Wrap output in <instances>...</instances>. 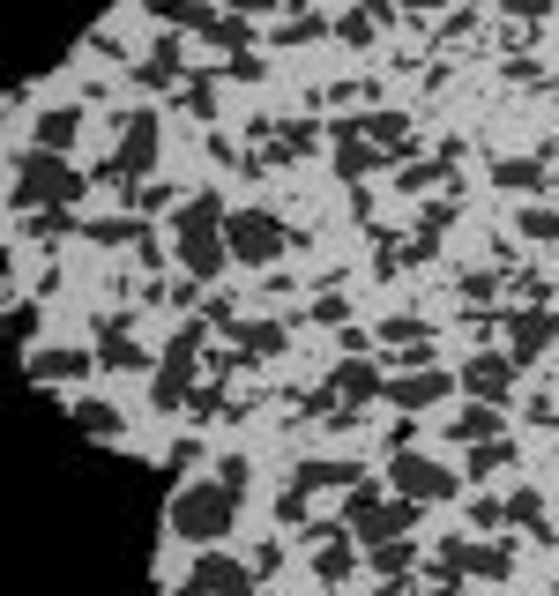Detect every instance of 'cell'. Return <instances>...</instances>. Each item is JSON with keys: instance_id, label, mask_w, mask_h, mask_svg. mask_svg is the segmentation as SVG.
Segmentation results:
<instances>
[{"instance_id": "obj_26", "label": "cell", "mask_w": 559, "mask_h": 596, "mask_svg": "<svg viewBox=\"0 0 559 596\" xmlns=\"http://www.w3.org/2000/svg\"><path fill=\"white\" fill-rule=\"evenodd\" d=\"M403 8H440V0H403Z\"/></svg>"}, {"instance_id": "obj_11", "label": "cell", "mask_w": 559, "mask_h": 596, "mask_svg": "<svg viewBox=\"0 0 559 596\" xmlns=\"http://www.w3.org/2000/svg\"><path fill=\"white\" fill-rule=\"evenodd\" d=\"M492 179H500L508 195H530V187H545V157H500Z\"/></svg>"}, {"instance_id": "obj_6", "label": "cell", "mask_w": 559, "mask_h": 596, "mask_svg": "<svg viewBox=\"0 0 559 596\" xmlns=\"http://www.w3.org/2000/svg\"><path fill=\"white\" fill-rule=\"evenodd\" d=\"M149 157H157V127L143 120V112H127V135H120V157L105 165V172L120 179V172H149Z\"/></svg>"}, {"instance_id": "obj_8", "label": "cell", "mask_w": 559, "mask_h": 596, "mask_svg": "<svg viewBox=\"0 0 559 596\" xmlns=\"http://www.w3.org/2000/svg\"><path fill=\"white\" fill-rule=\"evenodd\" d=\"M508 358H470V366H462V388H470V396H478V403H500V396H508Z\"/></svg>"}, {"instance_id": "obj_10", "label": "cell", "mask_w": 559, "mask_h": 596, "mask_svg": "<svg viewBox=\"0 0 559 596\" xmlns=\"http://www.w3.org/2000/svg\"><path fill=\"white\" fill-rule=\"evenodd\" d=\"M448 388H455L448 372H411V380H395L389 396L403 403V410H425V403H440V396H448Z\"/></svg>"}, {"instance_id": "obj_5", "label": "cell", "mask_w": 559, "mask_h": 596, "mask_svg": "<svg viewBox=\"0 0 559 596\" xmlns=\"http://www.w3.org/2000/svg\"><path fill=\"white\" fill-rule=\"evenodd\" d=\"M195 589L202 596H254V574L239 559H224V552H202L195 559Z\"/></svg>"}, {"instance_id": "obj_17", "label": "cell", "mask_w": 559, "mask_h": 596, "mask_svg": "<svg viewBox=\"0 0 559 596\" xmlns=\"http://www.w3.org/2000/svg\"><path fill=\"white\" fill-rule=\"evenodd\" d=\"M105 366H112V372H127V366H143V350L127 344V328H112V336H105Z\"/></svg>"}, {"instance_id": "obj_22", "label": "cell", "mask_w": 559, "mask_h": 596, "mask_svg": "<svg viewBox=\"0 0 559 596\" xmlns=\"http://www.w3.org/2000/svg\"><path fill=\"white\" fill-rule=\"evenodd\" d=\"M336 574H351V545H328V552H321V582H336Z\"/></svg>"}, {"instance_id": "obj_20", "label": "cell", "mask_w": 559, "mask_h": 596, "mask_svg": "<svg viewBox=\"0 0 559 596\" xmlns=\"http://www.w3.org/2000/svg\"><path fill=\"white\" fill-rule=\"evenodd\" d=\"M365 135H373L381 149H395V142H403V120H395V112H373V120H365Z\"/></svg>"}, {"instance_id": "obj_12", "label": "cell", "mask_w": 559, "mask_h": 596, "mask_svg": "<svg viewBox=\"0 0 559 596\" xmlns=\"http://www.w3.org/2000/svg\"><path fill=\"white\" fill-rule=\"evenodd\" d=\"M328 388H336L343 403H365V396H373V388H381V372L365 366V358H351V366H336V380H328Z\"/></svg>"}, {"instance_id": "obj_23", "label": "cell", "mask_w": 559, "mask_h": 596, "mask_svg": "<svg viewBox=\"0 0 559 596\" xmlns=\"http://www.w3.org/2000/svg\"><path fill=\"white\" fill-rule=\"evenodd\" d=\"M276 344H284V328H268V321L246 328V350H276Z\"/></svg>"}, {"instance_id": "obj_7", "label": "cell", "mask_w": 559, "mask_h": 596, "mask_svg": "<svg viewBox=\"0 0 559 596\" xmlns=\"http://www.w3.org/2000/svg\"><path fill=\"white\" fill-rule=\"evenodd\" d=\"M224 254H232V239H224V231H179V261H187L195 276H217Z\"/></svg>"}, {"instance_id": "obj_19", "label": "cell", "mask_w": 559, "mask_h": 596, "mask_svg": "<svg viewBox=\"0 0 559 596\" xmlns=\"http://www.w3.org/2000/svg\"><path fill=\"white\" fill-rule=\"evenodd\" d=\"M522 239H559V209H522Z\"/></svg>"}, {"instance_id": "obj_1", "label": "cell", "mask_w": 559, "mask_h": 596, "mask_svg": "<svg viewBox=\"0 0 559 596\" xmlns=\"http://www.w3.org/2000/svg\"><path fill=\"white\" fill-rule=\"evenodd\" d=\"M232 515H239V493H232L224 477L187 485V493L171 499V537H187V545H217L224 529H232Z\"/></svg>"}, {"instance_id": "obj_14", "label": "cell", "mask_w": 559, "mask_h": 596, "mask_svg": "<svg viewBox=\"0 0 559 596\" xmlns=\"http://www.w3.org/2000/svg\"><path fill=\"white\" fill-rule=\"evenodd\" d=\"M82 372V350H38V380H75Z\"/></svg>"}, {"instance_id": "obj_3", "label": "cell", "mask_w": 559, "mask_h": 596, "mask_svg": "<svg viewBox=\"0 0 559 596\" xmlns=\"http://www.w3.org/2000/svg\"><path fill=\"white\" fill-rule=\"evenodd\" d=\"M224 239H232V254H239V261H276V254L292 247V231L268 217V209H239V217L224 224Z\"/></svg>"}, {"instance_id": "obj_24", "label": "cell", "mask_w": 559, "mask_h": 596, "mask_svg": "<svg viewBox=\"0 0 559 596\" xmlns=\"http://www.w3.org/2000/svg\"><path fill=\"white\" fill-rule=\"evenodd\" d=\"M411 567V545H381V574H403Z\"/></svg>"}, {"instance_id": "obj_4", "label": "cell", "mask_w": 559, "mask_h": 596, "mask_svg": "<svg viewBox=\"0 0 559 596\" xmlns=\"http://www.w3.org/2000/svg\"><path fill=\"white\" fill-rule=\"evenodd\" d=\"M455 493V477L425 463V455H395V499H448Z\"/></svg>"}, {"instance_id": "obj_16", "label": "cell", "mask_w": 559, "mask_h": 596, "mask_svg": "<svg viewBox=\"0 0 559 596\" xmlns=\"http://www.w3.org/2000/svg\"><path fill=\"white\" fill-rule=\"evenodd\" d=\"M75 418H82V433H120V410L112 403H75Z\"/></svg>"}, {"instance_id": "obj_13", "label": "cell", "mask_w": 559, "mask_h": 596, "mask_svg": "<svg viewBox=\"0 0 559 596\" xmlns=\"http://www.w3.org/2000/svg\"><path fill=\"white\" fill-rule=\"evenodd\" d=\"M448 433H455V440H492V433H500V410H492V403H470L462 418H448Z\"/></svg>"}, {"instance_id": "obj_9", "label": "cell", "mask_w": 559, "mask_h": 596, "mask_svg": "<svg viewBox=\"0 0 559 596\" xmlns=\"http://www.w3.org/2000/svg\"><path fill=\"white\" fill-rule=\"evenodd\" d=\"M552 336H559V321L545 314V306H537V314H514V366H530V358L552 344Z\"/></svg>"}, {"instance_id": "obj_15", "label": "cell", "mask_w": 559, "mask_h": 596, "mask_svg": "<svg viewBox=\"0 0 559 596\" xmlns=\"http://www.w3.org/2000/svg\"><path fill=\"white\" fill-rule=\"evenodd\" d=\"M75 142V112H46L38 120V149H68Z\"/></svg>"}, {"instance_id": "obj_2", "label": "cell", "mask_w": 559, "mask_h": 596, "mask_svg": "<svg viewBox=\"0 0 559 596\" xmlns=\"http://www.w3.org/2000/svg\"><path fill=\"white\" fill-rule=\"evenodd\" d=\"M75 195H82V179L68 172V157L60 149H30L23 179H16V201H75Z\"/></svg>"}, {"instance_id": "obj_21", "label": "cell", "mask_w": 559, "mask_h": 596, "mask_svg": "<svg viewBox=\"0 0 559 596\" xmlns=\"http://www.w3.org/2000/svg\"><path fill=\"white\" fill-rule=\"evenodd\" d=\"M508 515H514V522H530V529H545V499H537V493H514V499H508Z\"/></svg>"}, {"instance_id": "obj_25", "label": "cell", "mask_w": 559, "mask_h": 596, "mask_svg": "<svg viewBox=\"0 0 559 596\" xmlns=\"http://www.w3.org/2000/svg\"><path fill=\"white\" fill-rule=\"evenodd\" d=\"M552 0H508V16H545Z\"/></svg>"}, {"instance_id": "obj_18", "label": "cell", "mask_w": 559, "mask_h": 596, "mask_svg": "<svg viewBox=\"0 0 559 596\" xmlns=\"http://www.w3.org/2000/svg\"><path fill=\"white\" fill-rule=\"evenodd\" d=\"M143 74H149V82H171V74H179V46L165 38V46H157V52L143 60Z\"/></svg>"}]
</instances>
